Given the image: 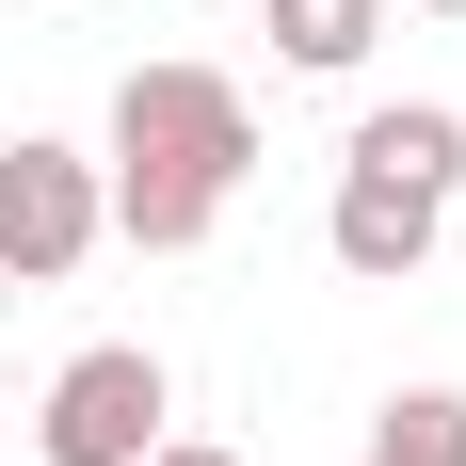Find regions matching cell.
I'll list each match as a JSON object with an SVG mask.
<instances>
[{"instance_id": "6", "label": "cell", "mask_w": 466, "mask_h": 466, "mask_svg": "<svg viewBox=\"0 0 466 466\" xmlns=\"http://www.w3.org/2000/svg\"><path fill=\"white\" fill-rule=\"evenodd\" d=\"M370 33H386V0H274V65L289 81H354Z\"/></svg>"}, {"instance_id": "10", "label": "cell", "mask_w": 466, "mask_h": 466, "mask_svg": "<svg viewBox=\"0 0 466 466\" xmlns=\"http://www.w3.org/2000/svg\"><path fill=\"white\" fill-rule=\"evenodd\" d=\"M0 322H16V289H0Z\"/></svg>"}, {"instance_id": "3", "label": "cell", "mask_w": 466, "mask_h": 466, "mask_svg": "<svg viewBox=\"0 0 466 466\" xmlns=\"http://www.w3.org/2000/svg\"><path fill=\"white\" fill-rule=\"evenodd\" d=\"M96 241H113L96 161H81V145H48V129H16V145H0V289H65Z\"/></svg>"}, {"instance_id": "4", "label": "cell", "mask_w": 466, "mask_h": 466, "mask_svg": "<svg viewBox=\"0 0 466 466\" xmlns=\"http://www.w3.org/2000/svg\"><path fill=\"white\" fill-rule=\"evenodd\" d=\"M434 226H451V193H402V177H354V161H338V209H322V258L354 289H402L434 258Z\"/></svg>"}, {"instance_id": "8", "label": "cell", "mask_w": 466, "mask_h": 466, "mask_svg": "<svg viewBox=\"0 0 466 466\" xmlns=\"http://www.w3.org/2000/svg\"><path fill=\"white\" fill-rule=\"evenodd\" d=\"M145 466H241V451H209V434H161V451H145Z\"/></svg>"}, {"instance_id": "1", "label": "cell", "mask_w": 466, "mask_h": 466, "mask_svg": "<svg viewBox=\"0 0 466 466\" xmlns=\"http://www.w3.org/2000/svg\"><path fill=\"white\" fill-rule=\"evenodd\" d=\"M241 177H258V96H241L226 65H129V81H113V161H96L113 241L193 258V241L226 226Z\"/></svg>"}, {"instance_id": "5", "label": "cell", "mask_w": 466, "mask_h": 466, "mask_svg": "<svg viewBox=\"0 0 466 466\" xmlns=\"http://www.w3.org/2000/svg\"><path fill=\"white\" fill-rule=\"evenodd\" d=\"M354 177L451 193V177H466V113H434V96H386V113H354Z\"/></svg>"}, {"instance_id": "7", "label": "cell", "mask_w": 466, "mask_h": 466, "mask_svg": "<svg viewBox=\"0 0 466 466\" xmlns=\"http://www.w3.org/2000/svg\"><path fill=\"white\" fill-rule=\"evenodd\" d=\"M354 466H466V386H402Z\"/></svg>"}, {"instance_id": "9", "label": "cell", "mask_w": 466, "mask_h": 466, "mask_svg": "<svg viewBox=\"0 0 466 466\" xmlns=\"http://www.w3.org/2000/svg\"><path fill=\"white\" fill-rule=\"evenodd\" d=\"M419 16H466V0H419Z\"/></svg>"}, {"instance_id": "2", "label": "cell", "mask_w": 466, "mask_h": 466, "mask_svg": "<svg viewBox=\"0 0 466 466\" xmlns=\"http://www.w3.org/2000/svg\"><path fill=\"white\" fill-rule=\"evenodd\" d=\"M161 419H177V370H161L145 338H81V354L48 370V402H33V451L48 466H145Z\"/></svg>"}]
</instances>
